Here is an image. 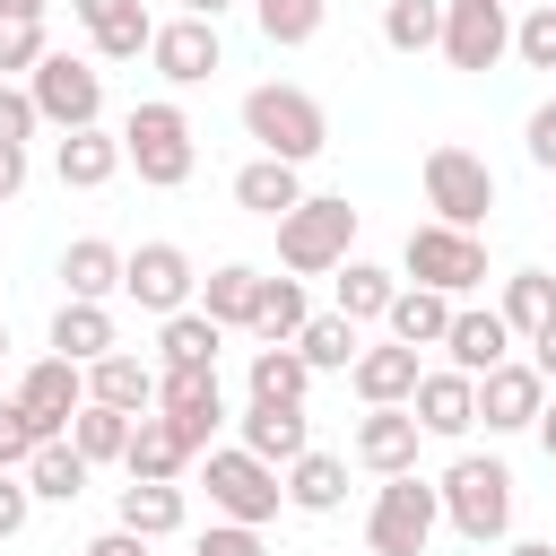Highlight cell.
Returning <instances> with one entry per match:
<instances>
[{"label":"cell","instance_id":"cell-1","mask_svg":"<svg viewBox=\"0 0 556 556\" xmlns=\"http://www.w3.org/2000/svg\"><path fill=\"white\" fill-rule=\"evenodd\" d=\"M243 139H252L261 156H287V165H313V156L330 148V113H321V96H313V87H287V78H261V87L243 96Z\"/></svg>","mask_w":556,"mask_h":556},{"label":"cell","instance_id":"cell-2","mask_svg":"<svg viewBox=\"0 0 556 556\" xmlns=\"http://www.w3.org/2000/svg\"><path fill=\"white\" fill-rule=\"evenodd\" d=\"M122 165H139V182H148V191H182V182H191V165H200L191 113H182L174 96L130 104V122H122Z\"/></svg>","mask_w":556,"mask_h":556},{"label":"cell","instance_id":"cell-3","mask_svg":"<svg viewBox=\"0 0 556 556\" xmlns=\"http://www.w3.org/2000/svg\"><path fill=\"white\" fill-rule=\"evenodd\" d=\"M443 521L469 539V547H486V539H504L513 530V469L504 460H486V452H460L452 469H443Z\"/></svg>","mask_w":556,"mask_h":556},{"label":"cell","instance_id":"cell-4","mask_svg":"<svg viewBox=\"0 0 556 556\" xmlns=\"http://www.w3.org/2000/svg\"><path fill=\"white\" fill-rule=\"evenodd\" d=\"M348 243H356V208H348L339 191H304V200L278 217V261H287V278H321V269H339Z\"/></svg>","mask_w":556,"mask_h":556},{"label":"cell","instance_id":"cell-5","mask_svg":"<svg viewBox=\"0 0 556 556\" xmlns=\"http://www.w3.org/2000/svg\"><path fill=\"white\" fill-rule=\"evenodd\" d=\"M417 174H426V208H434L443 226H469V235L486 226V208H495V165H486L478 148H460V139H434Z\"/></svg>","mask_w":556,"mask_h":556},{"label":"cell","instance_id":"cell-6","mask_svg":"<svg viewBox=\"0 0 556 556\" xmlns=\"http://www.w3.org/2000/svg\"><path fill=\"white\" fill-rule=\"evenodd\" d=\"M434 521H443V495L417 469H400V478H382V495L365 513V556H426L434 547Z\"/></svg>","mask_w":556,"mask_h":556},{"label":"cell","instance_id":"cell-7","mask_svg":"<svg viewBox=\"0 0 556 556\" xmlns=\"http://www.w3.org/2000/svg\"><path fill=\"white\" fill-rule=\"evenodd\" d=\"M400 261H408V278H417V287H434V295H452V304H460L469 287H486V243H478L469 226H443V217L408 226Z\"/></svg>","mask_w":556,"mask_h":556},{"label":"cell","instance_id":"cell-8","mask_svg":"<svg viewBox=\"0 0 556 556\" xmlns=\"http://www.w3.org/2000/svg\"><path fill=\"white\" fill-rule=\"evenodd\" d=\"M26 96H35V113H43L52 130H87V122H104V70L78 61V52H43V61L26 70Z\"/></svg>","mask_w":556,"mask_h":556},{"label":"cell","instance_id":"cell-9","mask_svg":"<svg viewBox=\"0 0 556 556\" xmlns=\"http://www.w3.org/2000/svg\"><path fill=\"white\" fill-rule=\"evenodd\" d=\"M208 504H217V521H278V504H287V486H278V469L269 460H252L243 443H208Z\"/></svg>","mask_w":556,"mask_h":556},{"label":"cell","instance_id":"cell-10","mask_svg":"<svg viewBox=\"0 0 556 556\" xmlns=\"http://www.w3.org/2000/svg\"><path fill=\"white\" fill-rule=\"evenodd\" d=\"M156 417L191 443V460L208 452V434L226 426V391H217V365H165L156 374Z\"/></svg>","mask_w":556,"mask_h":556},{"label":"cell","instance_id":"cell-11","mask_svg":"<svg viewBox=\"0 0 556 556\" xmlns=\"http://www.w3.org/2000/svg\"><path fill=\"white\" fill-rule=\"evenodd\" d=\"M122 295L165 321V313H182L200 295V269H191L182 243H139V252H122Z\"/></svg>","mask_w":556,"mask_h":556},{"label":"cell","instance_id":"cell-12","mask_svg":"<svg viewBox=\"0 0 556 556\" xmlns=\"http://www.w3.org/2000/svg\"><path fill=\"white\" fill-rule=\"evenodd\" d=\"M452 70H495L513 52V9L504 0H443V43H434Z\"/></svg>","mask_w":556,"mask_h":556},{"label":"cell","instance_id":"cell-13","mask_svg":"<svg viewBox=\"0 0 556 556\" xmlns=\"http://www.w3.org/2000/svg\"><path fill=\"white\" fill-rule=\"evenodd\" d=\"M148 61H156L165 87H200V78H217V61H226L217 17H165V26L148 35Z\"/></svg>","mask_w":556,"mask_h":556},{"label":"cell","instance_id":"cell-14","mask_svg":"<svg viewBox=\"0 0 556 556\" xmlns=\"http://www.w3.org/2000/svg\"><path fill=\"white\" fill-rule=\"evenodd\" d=\"M78 400H87V365H70V356H35V365L17 374V408L35 417V434H43V443H52V434H70Z\"/></svg>","mask_w":556,"mask_h":556},{"label":"cell","instance_id":"cell-15","mask_svg":"<svg viewBox=\"0 0 556 556\" xmlns=\"http://www.w3.org/2000/svg\"><path fill=\"white\" fill-rule=\"evenodd\" d=\"M408 417H417L426 434L460 443V434L478 426V382H469L460 365H434V374H417V391H408Z\"/></svg>","mask_w":556,"mask_h":556},{"label":"cell","instance_id":"cell-16","mask_svg":"<svg viewBox=\"0 0 556 556\" xmlns=\"http://www.w3.org/2000/svg\"><path fill=\"white\" fill-rule=\"evenodd\" d=\"M539 400H547V382H539V365H486L478 374V417H486V434H521L530 417H539Z\"/></svg>","mask_w":556,"mask_h":556},{"label":"cell","instance_id":"cell-17","mask_svg":"<svg viewBox=\"0 0 556 556\" xmlns=\"http://www.w3.org/2000/svg\"><path fill=\"white\" fill-rule=\"evenodd\" d=\"M417 443H426V426H417V417H408V400H400V408H365L348 452H356L374 478H400V469H417Z\"/></svg>","mask_w":556,"mask_h":556},{"label":"cell","instance_id":"cell-18","mask_svg":"<svg viewBox=\"0 0 556 556\" xmlns=\"http://www.w3.org/2000/svg\"><path fill=\"white\" fill-rule=\"evenodd\" d=\"M70 17L87 26V43H96L104 61H139V52H148V35H156L148 0H70Z\"/></svg>","mask_w":556,"mask_h":556},{"label":"cell","instance_id":"cell-19","mask_svg":"<svg viewBox=\"0 0 556 556\" xmlns=\"http://www.w3.org/2000/svg\"><path fill=\"white\" fill-rule=\"evenodd\" d=\"M52 174H61L70 191H104V182L122 174V130H104V122H87V130H61V148H52Z\"/></svg>","mask_w":556,"mask_h":556},{"label":"cell","instance_id":"cell-20","mask_svg":"<svg viewBox=\"0 0 556 556\" xmlns=\"http://www.w3.org/2000/svg\"><path fill=\"white\" fill-rule=\"evenodd\" d=\"M443 356H452V365H460L469 382H478L486 365H504V356H513V330H504V313H495V304H486V313H478V304H452Z\"/></svg>","mask_w":556,"mask_h":556},{"label":"cell","instance_id":"cell-21","mask_svg":"<svg viewBox=\"0 0 556 556\" xmlns=\"http://www.w3.org/2000/svg\"><path fill=\"white\" fill-rule=\"evenodd\" d=\"M417 348H400V339H382V348H356V365H348V382H356V400L365 408H400L408 391H417Z\"/></svg>","mask_w":556,"mask_h":556},{"label":"cell","instance_id":"cell-22","mask_svg":"<svg viewBox=\"0 0 556 556\" xmlns=\"http://www.w3.org/2000/svg\"><path fill=\"white\" fill-rule=\"evenodd\" d=\"M235 426H243V452H252V460H269V469H287V460H295V452L313 443L304 408H287V400H252V408H243Z\"/></svg>","mask_w":556,"mask_h":556},{"label":"cell","instance_id":"cell-23","mask_svg":"<svg viewBox=\"0 0 556 556\" xmlns=\"http://www.w3.org/2000/svg\"><path fill=\"white\" fill-rule=\"evenodd\" d=\"M87 400H104V408H122V417H148V408H156V374H148L130 348H104V356L87 365Z\"/></svg>","mask_w":556,"mask_h":556},{"label":"cell","instance_id":"cell-24","mask_svg":"<svg viewBox=\"0 0 556 556\" xmlns=\"http://www.w3.org/2000/svg\"><path fill=\"white\" fill-rule=\"evenodd\" d=\"M278 486H287V504H295V513H339V504H348V460L304 443V452L278 469Z\"/></svg>","mask_w":556,"mask_h":556},{"label":"cell","instance_id":"cell-25","mask_svg":"<svg viewBox=\"0 0 556 556\" xmlns=\"http://www.w3.org/2000/svg\"><path fill=\"white\" fill-rule=\"evenodd\" d=\"M304 200V165H287V156H252L243 174H235V208H252V217H287Z\"/></svg>","mask_w":556,"mask_h":556},{"label":"cell","instance_id":"cell-26","mask_svg":"<svg viewBox=\"0 0 556 556\" xmlns=\"http://www.w3.org/2000/svg\"><path fill=\"white\" fill-rule=\"evenodd\" d=\"M104 348H122V339H113V313H104V304H87V295H61V313H52V356L96 365Z\"/></svg>","mask_w":556,"mask_h":556},{"label":"cell","instance_id":"cell-27","mask_svg":"<svg viewBox=\"0 0 556 556\" xmlns=\"http://www.w3.org/2000/svg\"><path fill=\"white\" fill-rule=\"evenodd\" d=\"M122 469H130V478H182V469H191V443H182V434H174V426L148 408V417H130Z\"/></svg>","mask_w":556,"mask_h":556},{"label":"cell","instance_id":"cell-28","mask_svg":"<svg viewBox=\"0 0 556 556\" xmlns=\"http://www.w3.org/2000/svg\"><path fill=\"white\" fill-rule=\"evenodd\" d=\"M252 304H261V269H252V261H226V269L200 278V313H208L217 330H252Z\"/></svg>","mask_w":556,"mask_h":556},{"label":"cell","instance_id":"cell-29","mask_svg":"<svg viewBox=\"0 0 556 556\" xmlns=\"http://www.w3.org/2000/svg\"><path fill=\"white\" fill-rule=\"evenodd\" d=\"M382 321H391V339H400V348H443V330H452V295H434V287H417V278H408V287L391 295V313H382Z\"/></svg>","mask_w":556,"mask_h":556},{"label":"cell","instance_id":"cell-30","mask_svg":"<svg viewBox=\"0 0 556 556\" xmlns=\"http://www.w3.org/2000/svg\"><path fill=\"white\" fill-rule=\"evenodd\" d=\"M26 486H35V504H78V495H87V460H78V443H70V434L35 443V452H26Z\"/></svg>","mask_w":556,"mask_h":556},{"label":"cell","instance_id":"cell-31","mask_svg":"<svg viewBox=\"0 0 556 556\" xmlns=\"http://www.w3.org/2000/svg\"><path fill=\"white\" fill-rule=\"evenodd\" d=\"M182 513H191V504H182L174 478H130V486H122V530H139V539H174Z\"/></svg>","mask_w":556,"mask_h":556},{"label":"cell","instance_id":"cell-32","mask_svg":"<svg viewBox=\"0 0 556 556\" xmlns=\"http://www.w3.org/2000/svg\"><path fill=\"white\" fill-rule=\"evenodd\" d=\"M61 287H70V295H87V304L122 295V252H113L104 235H78V243L61 252Z\"/></svg>","mask_w":556,"mask_h":556},{"label":"cell","instance_id":"cell-33","mask_svg":"<svg viewBox=\"0 0 556 556\" xmlns=\"http://www.w3.org/2000/svg\"><path fill=\"white\" fill-rule=\"evenodd\" d=\"M287 348H295V356H304L313 374H348L365 339H356V321H348V313H313V321H304V330H295Z\"/></svg>","mask_w":556,"mask_h":556},{"label":"cell","instance_id":"cell-34","mask_svg":"<svg viewBox=\"0 0 556 556\" xmlns=\"http://www.w3.org/2000/svg\"><path fill=\"white\" fill-rule=\"evenodd\" d=\"M495 313H504V330H513V339H539V330L556 321V278H547V269H513Z\"/></svg>","mask_w":556,"mask_h":556},{"label":"cell","instance_id":"cell-35","mask_svg":"<svg viewBox=\"0 0 556 556\" xmlns=\"http://www.w3.org/2000/svg\"><path fill=\"white\" fill-rule=\"evenodd\" d=\"M304 321H313V304H304V278H261V304H252V339L287 348Z\"/></svg>","mask_w":556,"mask_h":556},{"label":"cell","instance_id":"cell-36","mask_svg":"<svg viewBox=\"0 0 556 556\" xmlns=\"http://www.w3.org/2000/svg\"><path fill=\"white\" fill-rule=\"evenodd\" d=\"M391 295H400V278H391L382 261H339V313H348V321H382Z\"/></svg>","mask_w":556,"mask_h":556},{"label":"cell","instance_id":"cell-37","mask_svg":"<svg viewBox=\"0 0 556 556\" xmlns=\"http://www.w3.org/2000/svg\"><path fill=\"white\" fill-rule=\"evenodd\" d=\"M156 348H165V365H217V348H226V330L200 313V304H182V313H165V330H156Z\"/></svg>","mask_w":556,"mask_h":556},{"label":"cell","instance_id":"cell-38","mask_svg":"<svg viewBox=\"0 0 556 556\" xmlns=\"http://www.w3.org/2000/svg\"><path fill=\"white\" fill-rule=\"evenodd\" d=\"M304 391H313V365H304L295 348H252V400H287V408H304Z\"/></svg>","mask_w":556,"mask_h":556},{"label":"cell","instance_id":"cell-39","mask_svg":"<svg viewBox=\"0 0 556 556\" xmlns=\"http://www.w3.org/2000/svg\"><path fill=\"white\" fill-rule=\"evenodd\" d=\"M70 443H78V460L96 469V460H122V443H130V417L122 408H104V400H78V417H70Z\"/></svg>","mask_w":556,"mask_h":556},{"label":"cell","instance_id":"cell-40","mask_svg":"<svg viewBox=\"0 0 556 556\" xmlns=\"http://www.w3.org/2000/svg\"><path fill=\"white\" fill-rule=\"evenodd\" d=\"M382 43L391 52H434L443 43V0H382Z\"/></svg>","mask_w":556,"mask_h":556},{"label":"cell","instance_id":"cell-41","mask_svg":"<svg viewBox=\"0 0 556 556\" xmlns=\"http://www.w3.org/2000/svg\"><path fill=\"white\" fill-rule=\"evenodd\" d=\"M252 17H261V35L287 43V52L321 35V0H252Z\"/></svg>","mask_w":556,"mask_h":556},{"label":"cell","instance_id":"cell-42","mask_svg":"<svg viewBox=\"0 0 556 556\" xmlns=\"http://www.w3.org/2000/svg\"><path fill=\"white\" fill-rule=\"evenodd\" d=\"M513 52H521L530 70H556V0H530V9H521V26H513Z\"/></svg>","mask_w":556,"mask_h":556},{"label":"cell","instance_id":"cell-43","mask_svg":"<svg viewBox=\"0 0 556 556\" xmlns=\"http://www.w3.org/2000/svg\"><path fill=\"white\" fill-rule=\"evenodd\" d=\"M52 43H43V17H0V78H17V70H35Z\"/></svg>","mask_w":556,"mask_h":556},{"label":"cell","instance_id":"cell-44","mask_svg":"<svg viewBox=\"0 0 556 556\" xmlns=\"http://www.w3.org/2000/svg\"><path fill=\"white\" fill-rule=\"evenodd\" d=\"M43 434H35V417L17 408V400H0V469H26V452H35Z\"/></svg>","mask_w":556,"mask_h":556},{"label":"cell","instance_id":"cell-45","mask_svg":"<svg viewBox=\"0 0 556 556\" xmlns=\"http://www.w3.org/2000/svg\"><path fill=\"white\" fill-rule=\"evenodd\" d=\"M191 556H261V530H252V521H208V530L191 539Z\"/></svg>","mask_w":556,"mask_h":556},{"label":"cell","instance_id":"cell-46","mask_svg":"<svg viewBox=\"0 0 556 556\" xmlns=\"http://www.w3.org/2000/svg\"><path fill=\"white\" fill-rule=\"evenodd\" d=\"M35 130H43V113H35V96H26V87H9V78H0V139H17V148H26V139H35Z\"/></svg>","mask_w":556,"mask_h":556},{"label":"cell","instance_id":"cell-47","mask_svg":"<svg viewBox=\"0 0 556 556\" xmlns=\"http://www.w3.org/2000/svg\"><path fill=\"white\" fill-rule=\"evenodd\" d=\"M26 513H35L26 469H0V539H17V530H26Z\"/></svg>","mask_w":556,"mask_h":556},{"label":"cell","instance_id":"cell-48","mask_svg":"<svg viewBox=\"0 0 556 556\" xmlns=\"http://www.w3.org/2000/svg\"><path fill=\"white\" fill-rule=\"evenodd\" d=\"M521 148H530V165H539V174H556V96H547V104L530 113V130H521Z\"/></svg>","mask_w":556,"mask_h":556},{"label":"cell","instance_id":"cell-49","mask_svg":"<svg viewBox=\"0 0 556 556\" xmlns=\"http://www.w3.org/2000/svg\"><path fill=\"white\" fill-rule=\"evenodd\" d=\"M78 556H148V539H139V530H122V521H113V530H104V539H87V547H78Z\"/></svg>","mask_w":556,"mask_h":556},{"label":"cell","instance_id":"cell-50","mask_svg":"<svg viewBox=\"0 0 556 556\" xmlns=\"http://www.w3.org/2000/svg\"><path fill=\"white\" fill-rule=\"evenodd\" d=\"M17 191H26V148L0 139V200H17Z\"/></svg>","mask_w":556,"mask_h":556},{"label":"cell","instance_id":"cell-51","mask_svg":"<svg viewBox=\"0 0 556 556\" xmlns=\"http://www.w3.org/2000/svg\"><path fill=\"white\" fill-rule=\"evenodd\" d=\"M530 365H539V382H556V321L530 339Z\"/></svg>","mask_w":556,"mask_h":556},{"label":"cell","instance_id":"cell-52","mask_svg":"<svg viewBox=\"0 0 556 556\" xmlns=\"http://www.w3.org/2000/svg\"><path fill=\"white\" fill-rule=\"evenodd\" d=\"M530 434H539V452L556 460V400H539V417H530Z\"/></svg>","mask_w":556,"mask_h":556},{"label":"cell","instance_id":"cell-53","mask_svg":"<svg viewBox=\"0 0 556 556\" xmlns=\"http://www.w3.org/2000/svg\"><path fill=\"white\" fill-rule=\"evenodd\" d=\"M235 0H174V17H226Z\"/></svg>","mask_w":556,"mask_h":556},{"label":"cell","instance_id":"cell-54","mask_svg":"<svg viewBox=\"0 0 556 556\" xmlns=\"http://www.w3.org/2000/svg\"><path fill=\"white\" fill-rule=\"evenodd\" d=\"M52 0H0V17H43Z\"/></svg>","mask_w":556,"mask_h":556},{"label":"cell","instance_id":"cell-55","mask_svg":"<svg viewBox=\"0 0 556 556\" xmlns=\"http://www.w3.org/2000/svg\"><path fill=\"white\" fill-rule=\"evenodd\" d=\"M504 556H556V539H513Z\"/></svg>","mask_w":556,"mask_h":556},{"label":"cell","instance_id":"cell-56","mask_svg":"<svg viewBox=\"0 0 556 556\" xmlns=\"http://www.w3.org/2000/svg\"><path fill=\"white\" fill-rule=\"evenodd\" d=\"M0 356H9V321H0Z\"/></svg>","mask_w":556,"mask_h":556}]
</instances>
